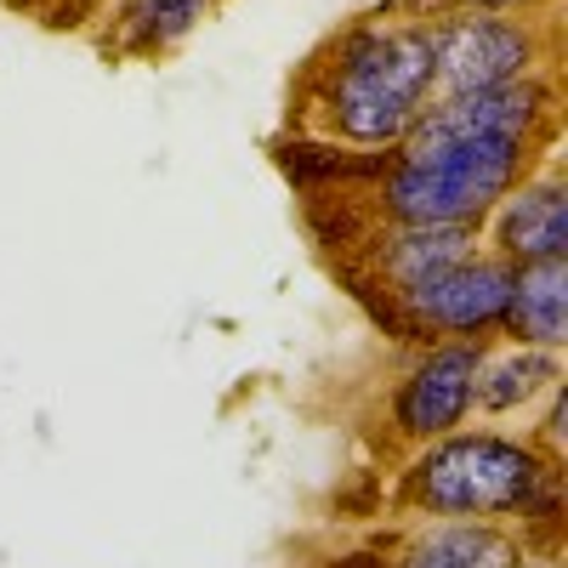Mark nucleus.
Wrapping results in <instances>:
<instances>
[{"mask_svg":"<svg viewBox=\"0 0 568 568\" xmlns=\"http://www.w3.org/2000/svg\"><path fill=\"white\" fill-rule=\"evenodd\" d=\"M562 91L557 69L500 91L438 98L382 154H347L324 176L347 187L342 205H364V227H484V216L557 154Z\"/></svg>","mask_w":568,"mask_h":568,"instance_id":"obj_1","label":"nucleus"},{"mask_svg":"<svg viewBox=\"0 0 568 568\" xmlns=\"http://www.w3.org/2000/svg\"><path fill=\"white\" fill-rule=\"evenodd\" d=\"M433 103V18L387 7L336 29L296 74L291 120L347 154H382Z\"/></svg>","mask_w":568,"mask_h":568,"instance_id":"obj_2","label":"nucleus"},{"mask_svg":"<svg viewBox=\"0 0 568 568\" xmlns=\"http://www.w3.org/2000/svg\"><path fill=\"white\" fill-rule=\"evenodd\" d=\"M398 506L420 524H500L535 540L562 524V455L540 449L529 433L460 426L420 444L398 478Z\"/></svg>","mask_w":568,"mask_h":568,"instance_id":"obj_3","label":"nucleus"},{"mask_svg":"<svg viewBox=\"0 0 568 568\" xmlns=\"http://www.w3.org/2000/svg\"><path fill=\"white\" fill-rule=\"evenodd\" d=\"M433 18V103L466 91H500L557 69V29L511 12H426Z\"/></svg>","mask_w":568,"mask_h":568,"instance_id":"obj_4","label":"nucleus"},{"mask_svg":"<svg viewBox=\"0 0 568 568\" xmlns=\"http://www.w3.org/2000/svg\"><path fill=\"white\" fill-rule=\"evenodd\" d=\"M511 296V267L489 251H471L466 262L433 273L415 291L387 302V324L415 347L426 342H500V318Z\"/></svg>","mask_w":568,"mask_h":568,"instance_id":"obj_5","label":"nucleus"},{"mask_svg":"<svg viewBox=\"0 0 568 568\" xmlns=\"http://www.w3.org/2000/svg\"><path fill=\"white\" fill-rule=\"evenodd\" d=\"M489 342H426L404 364L398 387L387 398L393 438L420 449L438 444L460 426H471V387H478V364Z\"/></svg>","mask_w":568,"mask_h":568,"instance_id":"obj_6","label":"nucleus"},{"mask_svg":"<svg viewBox=\"0 0 568 568\" xmlns=\"http://www.w3.org/2000/svg\"><path fill=\"white\" fill-rule=\"evenodd\" d=\"M484 251L500 256L506 267H529V262L568 256V182H562V165L557 160L535 165L484 216Z\"/></svg>","mask_w":568,"mask_h":568,"instance_id":"obj_7","label":"nucleus"},{"mask_svg":"<svg viewBox=\"0 0 568 568\" xmlns=\"http://www.w3.org/2000/svg\"><path fill=\"white\" fill-rule=\"evenodd\" d=\"M364 262V296H404L433 273L484 251V227H364L347 245Z\"/></svg>","mask_w":568,"mask_h":568,"instance_id":"obj_8","label":"nucleus"},{"mask_svg":"<svg viewBox=\"0 0 568 568\" xmlns=\"http://www.w3.org/2000/svg\"><path fill=\"white\" fill-rule=\"evenodd\" d=\"M529 540L500 524H415L387 551L347 557V568H517Z\"/></svg>","mask_w":568,"mask_h":568,"instance_id":"obj_9","label":"nucleus"},{"mask_svg":"<svg viewBox=\"0 0 568 568\" xmlns=\"http://www.w3.org/2000/svg\"><path fill=\"white\" fill-rule=\"evenodd\" d=\"M557 387H562V353L489 342L484 364H478V387H471V420L478 426L529 420Z\"/></svg>","mask_w":568,"mask_h":568,"instance_id":"obj_10","label":"nucleus"},{"mask_svg":"<svg viewBox=\"0 0 568 568\" xmlns=\"http://www.w3.org/2000/svg\"><path fill=\"white\" fill-rule=\"evenodd\" d=\"M500 342L540 347V353H562L568 347V256L511 267Z\"/></svg>","mask_w":568,"mask_h":568,"instance_id":"obj_11","label":"nucleus"},{"mask_svg":"<svg viewBox=\"0 0 568 568\" xmlns=\"http://www.w3.org/2000/svg\"><path fill=\"white\" fill-rule=\"evenodd\" d=\"M205 12H211V0H125L120 18H114L120 23L114 40L131 58H160V52H171V45H182L194 34L205 23Z\"/></svg>","mask_w":568,"mask_h":568,"instance_id":"obj_12","label":"nucleus"},{"mask_svg":"<svg viewBox=\"0 0 568 568\" xmlns=\"http://www.w3.org/2000/svg\"><path fill=\"white\" fill-rule=\"evenodd\" d=\"M415 12H511V18H546L557 0H404Z\"/></svg>","mask_w":568,"mask_h":568,"instance_id":"obj_13","label":"nucleus"},{"mask_svg":"<svg viewBox=\"0 0 568 568\" xmlns=\"http://www.w3.org/2000/svg\"><path fill=\"white\" fill-rule=\"evenodd\" d=\"M517 568H562V562H557V551H529Z\"/></svg>","mask_w":568,"mask_h":568,"instance_id":"obj_14","label":"nucleus"}]
</instances>
